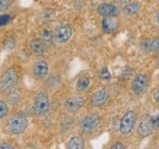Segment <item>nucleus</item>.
<instances>
[{"mask_svg": "<svg viewBox=\"0 0 159 149\" xmlns=\"http://www.w3.org/2000/svg\"><path fill=\"white\" fill-rule=\"evenodd\" d=\"M20 81V71L16 66H10L0 74V93L7 94L14 91Z\"/></svg>", "mask_w": 159, "mask_h": 149, "instance_id": "1", "label": "nucleus"}, {"mask_svg": "<svg viewBox=\"0 0 159 149\" xmlns=\"http://www.w3.org/2000/svg\"><path fill=\"white\" fill-rule=\"evenodd\" d=\"M28 127V119L23 112L11 115L6 121V131L10 134L20 136Z\"/></svg>", "mask_w": 159, "mask_h": 149, "instance_id": "2", "label": "nucleus"}, {"mask_svg": "<svg viewBox=\"0 0 159 149\" xmlns=\"http://www.w3.org/2000/svg\"><path fill=\"white\" fill-rule=\"evenodd\" d=\"M50 109V100L47 92L40 91L34 95L33 105H32V112L36 117H43L47 115V112Z\"/></svg>", "mask_w": 159, "mask_h": 149, "instance_id": "3", "label": "nucleus"}, {"mask_svg": "<svg viewBox=\"0 0 159 149\" xmlns=\"http://www.w3.org/2000/svg\"><path fill=\"white\" fill-rule=\"evenodd\" d=\"M136 122H137V114L134 110H129L126 111L121 120H120L119 124V132L122 137H129L134 130H135V126H136Z\"/></svg>", "mask_w": 159, "mask_h": 149, "instance_id": "4", "label": "nucleus"}, {"mask_svg": "<svg viewBox=\"0 0 159 149\" xmlns=\"http://www.w3.org/2000/svg\"><path fill=\"white\" fill-rule=\"evenodd\" d=\"M100 115L98 112H88L86 114L79 122V129L82 133H91L96 129H98L100 125Z\"/></svg>", "mask_w": 159, "mask_h": 149, "instance_id": "5", "label": "nucleus"}, {"mask_svg": "<svg viewBox=\"0 0 159 149\" xmlns=\"http://www.w3.org/2000/svg\"><path fill=\"white\" fill-rule=\"evenodd\" d=\"M148 86H149V78H148L147 74L141 72V74H136L134 76L132 82H131V89L136 95H139V97L143 95L147 92Z\"/></svg>", "mask_w": 159, "mask_h": 149, "instance_id": "6", "label": "nucleus"}, {"mask_svg": "<svg viewBox=\"0 0 159 149\" xmlns=\"http://www.w3.org/2000/svg\"><path fill=\"white\" fill-rule=\"evenodd\" d=\"M86 104H87V99L83 95H70L64 100L62 106L66 111L76 112L82 108H84Z\"/></svg>", "mask_w": 159, "mask_h": 149, "instance_id": "7", "label": "nucleus"}, {"mask_svg": "<svg viewBox=\"0 0 159 149\" xmlns=\"http://www.w3.org/2000/svg\"><path fill=\"white\" fill-rule=\"evenodd\" d=\"M49 74V64L45 60H37L32 64V76L37 81H44Z\"/></svg>", "mask_w": 159, "mask_h": 149, "instance_id": "8", "label": "nucleus"}, {"mask_svg": "<svg viewBox=\"0 0 159 149\" xmlns=\"http://www.w3.org/2000/svg\"><path fill=\"white\" fill-rule=\"evenodd\" d=\"M72 37V27L69 23H61L55 28L54 32V38L60 44L67 43Z\"/></svg>", "mask_w": 159, "mask_h": 149, "instance_id": "9", "label": "nucleus"}, {"mask_svg": "<svg viewBox=\"0 0 159 149\" xmlns=\"http://www.w3.org/2000/svg\"><path fill=\"white\" fill-rule=\"evenodd\" d=\"M109 92L105 89H97L92 93L91 97V106L92 108H102L109 100Z\"/></svg>", "mask_w": 159, "mask_h": 149, "instance_id": "10", "label": "nucleus"}, {"mask_svg": "<svg viewBox=\"0 0 159 149\" xmlns=\"http://www.w3.org/2000/svg\"><path fill=\"white\" fill-rule=\"evenodd\" d=\"M97 12L102 17H108V16H118L119 15V9L116 5L110 4V2H102L97 7Z\"/></svg>", "mask_w": 159, "mask_h": 149, "instance_id": "11", "label": "nucleus"}, {"mask_svg": "<svg viewBox=\"0 0 159 149\" xmlns=\"http://www.w3.org/2000/svg\"><path fill=\"white\" fill-rule=\"evenodd\" d=\"M153 131L152 127V122H151V117L149 116H146L143 117L141 121H139V126H137V134H139L141 138H144L147 136H149Z\"/></svg>", "mask_w": 159, "mask_h": 149, "instance_id": "12", "label": "nucleus"}, {"mask_svg": "<svg viewBox=\"0 0 159 149\" xmlns=\"http://www.w3.org/2000/svg\"><path fill=\"white\" fill-rule=\"evenodd\" d=\"M119 26L118 19L115 16H108V17H103L102 21V28L105 33H113Z\"/></svg>", "mask_w": 159, "mask_h": 149, "instance_id": "13", "label": "nucleus"}, {"mask_svg": "<svg viewBox=\"0 0 159 149\" xmlns=\"http://www.w3.org/2000/svg\"><path fill=\"white\" fill-rule=\"evenodd\" d=\"M45 48H47V45L43 43L42 39L34 38L30 42V49L34 55H43L45 53Z\"/></svg>", "mask_w": 159, "mask_h": 149, "instance_id": "14", "label": "nucleus"}, {"mask_svg": "<svg viewBox=\"0 0 159 149\" xmlns=\"http://www.w3.org/2000/svg\"><path fill=\"white\" fill-rule=\"evenodd\" d=\"M139 9H141V5H139V1H130L129 4L124 5L122 12H124L125 16L131 17V16H135V15L139 14Z\"/></svg>", "mask_w": 159, "mask_h": 149, "instance_id": "15", "label": "nucleus"}, {"mask_svg": "<svg viewBox=\"0 0 159 149\" xmlns=\"http://www.w3.org/2000/svg\"><path fill=\"white\" fill-rule=\"evenodd\" d=\"M84 144H86L84 138L82 136H80V134H76V136H72L69 139L66 147L69 149H83L84 148Z\"/></svg>", "mask_w": 159, "mask_h": 149, "instance_id": "16", "label": "nucleus"}, {"mask_svg": "<svg viewBox=\"0 0 159 149\" xmlns=\"http://www.w3.org/2000/svg\"><path fill=\"white\" fill-rule=\"evenodd\" d=\"M91 86V78L87 74H83V76H80L79 79L76 81V91L79 93H83L86 92Z\"/></svg>", "mask_w": 159, "mask_h": 149, "instance_id": "17", "label": "nucleus"}, {"mask_svg": "<svg viewBox=\"0 0 159 149\" xmlns=\"http://www.w3.org/2000/svg\"><path fill=\"white\" fill-rule=\"evenodd\" d=\"M45 79H47V87L52 91L57 89L61 83V77H60L59 74H52L50 76L48 74V77Z\"/></svg>", "mask_w": 159, "mask_h": 149, "instance_id": "18", "label": "nucleus"}, {"mask_svg": "<svg viewBox=\"0 0 159 149\" xmlns=\"http://www.w3.org/2000/svg\"><path fill=\"white\" fill-rule=\"evenodd\" d=\"M40 39L43 40V43H44L47 47L53 45V43H54V40H55L54 33H53L50 29H48V28H44V29L40 32Z\"/></svg>", "mask_w": 159, "mask_h": 149, "instance_id": "19", "label": "nucleus"}, {"mask_svg": "<svg viewBox=\"0 0 159 149\" xmlns=\"http://www.w3.org/2000/svg\"><path fill=\"white\" fill-rule=\"evenodd\" d=\"M21 100V94L20 92H17L16 91V88L14 89V91H11L10 93H7V99H6V102H7V104L9 105H17L19 103H20Z\"/></svg>", "mask_w": 159, "mask_h": 149, "instance_id": "20", "label": "nucleus"}, {"mask_svg": "<svg viewBox=\"0 0 159 149\" xmlns=\"http://www.w3.org/2000/svg\"><path fill=\"white\" fill-rule=\"evenodd\" d=\"M9 111H10V110H9V104H7V102L4 100V99H0V120L7 117Z\"/></svg>", "mask_w": 159, "mask_h": 149, "instance_id": "21", "label": "nucleus"}, {"mask_svg": "<svg viewBox=\"0 0 159 149\" xmlns=\"http://www.w3.org/2000/svg\"><path fill=\"white\" fill-rule=\"evenodd\" d=\"M149 52L151 53H158L159 52V36L149 40Z\"/></svg>", "mask_w": 159, "mask_h": 149, "instance_id": "22", "label": "nucleus"}, {"mask_svg": "<svg viewBox=\"0 0 159 149\" xmlns=\"http://www.w3.org/2000/svg\"><path fill=\"white\" fill-rule=\"evenodd\" d=\"M11 6V0H0V14L6 12Z\"/></svg>", "mask_w": 159, "mask_h": 149, "instance_id": "23", "label": "nucleus"}, {"mask_svg": "<svg viewBox=\"0 0 159 149\" xmlns=\"http://www.w3.org/2000/svg\"><path fill=\"white\" fill-rule=\"evenodd\" d=\"M99 77H100V79H103V81H109V79L111 78V74H110L109 70H108L107 67H103L99 72Z\"/></svg>", "mask_w": 159, "mask_h": 149, "instance_id": "24", "label": "nucleus"}, {"mask_svg": "<svg viewBox=\"0 0 159 149\" xmlns=\"http://www.w3.org/2000/svg\"><path fill=\"white\" fill-rule=\"evenodd\" d=\"M54 16H55V14H54L53 11L48 10V11H44V12H42V15H40V19L43 20V21H52V20H54Z\"/></svg>", "mask_w": 159, "mask_h": 149, "instance_id": "25", "label": "nucleus"}, {"mask_svg": "<svg viewBox=\"0 0 159 149\" xmlns=\"http://www.w3.org/2000/svg\"><path fill=\"white\" fill-rule=\"evenodd\" d=\"M10 15H7V14H5V12H2V14H0V27H2V26H5V25H7L9 23V21H10Z\"/></svg>", "mask_w": 159, "mask_h": 149, "instance_id": "26", "label": "nucleus"}, {"mask_svg": "<svg viewBox=\"0 0 159 149\" xmlns=\"http://www.w3.org/2000/svg\"><path fill=\"white\" fill-rule=\"evenodd\" d=\"M151 122H152V127H153V130L159 131V112L151 119Z\"/></svg>", "mask_w": 159, "mask_h": 149, "instance_id": "27", "label": "nucleus"}, {"mask_svg": "<svg viewBox=\"0 0 159 149\" xmlns=\"http://www.w3.org/2000/svg\"><path fill=\"white\" fill-rule=\"evenodd\" d=\"M152 99H153L154 103H157V104L159 105V87L152 93Z\"/></svg>", "mask_w": 159, "mask_h": 149, "instance_id": "28", "label": "nucleus"}, {"mask_svg": "<svg viewBox=\"0 0 159 149\" xmlns=\"http://www.w3.org/2000/svg\"><path fill=\"white\" fill-rule=\"evenodd\" d=\"M15 146L7 143V142H0V149H14Z\"/></svg>", "mask_w": 159, "mask_h": 149, "instance_id": "29", "label": "nucleus"}, {"mask_svg": "<svg viewBox=\"0 0 159 149\" xmlns=\"http://www.w3.org/2000/svg\"><path fill=\"white\" fill-rule=\"evenodd\" d=\"M110 148L111 149H125L126 147H125V144H124V143H121V142H115Z\"/></svg>", "mask_w": 159, "mask_h": 149, "instance_id": "30", "label": "nucleus"}, {"mask_svg": "<svg viewBox=\"0 0 159 149\" xmlns=\"http://www.w3.org/2000/svg\"><path fill=\"white\" fill-rule=\"evenodd\" d=\"M130 1H132V0H119V2L121 5H126V4H129Z\"/></svg>", "mask_w": 159, "mask_h": 149, "instance_id": "31", "label": "nucleus"}, {"mask_svg": "<svg viewBox=\"0 0 159 149\" xmlns=\"http://www.w3.org/2000/svg\"><path fill=\"white\" fill-rule=\"evenodd\" d=\"M156 21H157V23H159V10L157 11V14H156Z\"/></svg>", "mask_w": 159, "mask_h": 149, "instance_id": "32", "label": "nucleus"}, {"mask_svg": "<svg viewBox=\"0 0 159 149\" xmlns=\"http://www.w3.org/2000/svg\"><path fill=\"white\" fill-rule=\"evenodd\" d=\"M157 65L159 66V55H158V57H157Z\"/></svg>", "mask_w": 159, "mask_h": 149, "instance_id": "33", "label": "nucleus"}, {"mask_svg": "<svg viewBox=\"0 0 159 149\" xmlns=\"http://www.w3.org/2000/svg\"><path fill=\"white\" fill-rule=\"evenodd\" d=\"M42 1H45V0H42Z\"/></svg>", "mask_w": 159, "mask_h": 149, "instance_id": "34", "label": "nucleus"}, {"mask_svg": "<svg viewBox=\"0 0 159 149\" xmlns=\"http://www.w3.org/2000/svg\"><path fill=\"white\" fill-rule=\"evenodd\" d=\"M158 2H159V0H158Z\"/></svg>", "mask_w": 159, "mask_h": 149, "instance_id": "35", "label": "nucleus"}]
</instances>
